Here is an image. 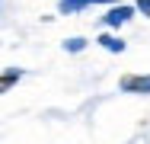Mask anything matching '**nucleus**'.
<instances>
[{
	"label": "nucleus",
	"mask_w": 150,
	"mask_h": 144,
	"mask_svg": "<svg viewBox=\"0 0 150 144\" xmlns=\"http://www.w3.org/2000/svg\"><path fill=\"white\" fill-rule=\"evenodd\" d=\"M121 90H128V93H150V77H121Z\"/></svg>",
	"instance_id": "obj_1"
},
{
	"label": "nucleus",
	"mask_w": 150,
	"mask_h": 144,
	"mask_svg": "<svg viewBox=\"0 0 150 144\" xmlns=\"http://www.w3.org/2000/svg\"><path fill=\"white\" fill-rule=\"evenodd\" d=\"M131 13H134L131 6H115V10H109V13H105V23H109V26H121V23H128V19H131Z\"/></svg>",
	"instance_id": "obj_2"
},
{
	"label": "nucleus",
	"mask_w": 150,
	"mask_h": 144,
	"mask_svg": "<svg viewBox=\"0 0 150 144\" xmlns=\"http://www.w3.org/2000/svg\"><path fill=\"white\" fill-rule=\"evenodd\" d=\"M19 77H23V71H16V67H13V71H3V74H0V93H6L10 86H16Z\"/></svg>",
	"instance_id": "obj_3"
},
{
	"label": "nucleus",
	"mask_w": 150,
	"mask_h": 144,
	"mask_svg": "<svg viewBox=\"0 0 150 144\" xmlns=\"http://www.w3.org/2000/svg\"><path fill=\"white\" fill-rule=\"evenodd\" d=\"M99 42H102V48H109V51H125V42L115 38V35H102Z\"/></svg>",
	"instance_id": "obj_4"
},
{
	"label": "nucleus",
	"mask_w": 150,
	"mask_h": 144,
	"mask_svg": "<svg viewBox=\"0 0 150 144\" xmlns=\"http://www.w3.org/2000/svg\"><path fill=\"white\" fill-rule=\"evenodd\" d=\"M83 45H86V42H83V38H70V42H67V45H64V48H67V51H80V48H83Z\"/></svg>",
	"instance_id": "obj_5"
},
{
	"label": "nucleus",
	"mask_w": 150,
	"mask_h": 144,
	"mask_svg": "<svg viewBox=\"0 0 150 144\" xmlns=\"http://www.w3.org/2000/svg\"><path fill=\"white\" fill-rule=\"evenodd\" d=\"M137 10H141L144 16H150V0H141V3H137Z\"/></svg>",
	"instance_id": "obj_6"
}]
</instances>
